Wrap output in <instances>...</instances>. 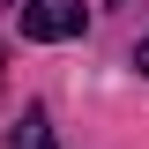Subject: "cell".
Instances as JSON below:
<instances>
[{"label": "cell", "instance_id": "7a4b0ae2", "mask_svg": "<svg viewBox=\"0 0 149 149\" xmlns=\"http://www.w3.org/2000/svg\"><path fill=\"white\" fill-rule=\"evenodd\" d=\"M8 149H60V142H52V112L30 104V112L15 119V134H8Z\"/></svg>", "mask_w": 149, "mask_h": 149}, {"label": "cell", "instance_id": "277c9868", "mask_svg": "<svg viewBox=\"0 0 149 149\" xmlns=\"http://www.w3.org/2000/svg\"><path fill=\"white\" fill-rule=\"evenodd\" d=\"M0 60H8V52H0Z\"/></svg>", "mask_w": 149, "mask_h": 149}, {"label": "cell", "instance_id": "6da1fadb", "mask_svg": "<svg viewBox=\"0 0 149 149\" xmlns=\"http://www.w3.org/2000/svg\"><path fill=\"white\" fill-rule=\"evenodd\" d=\"M22 37H37V45L82 37V0H22Z\"/></svg>", "mask_w": 149, "mask_h": 149}, {"label": "cell", "instance_id": "3957f363", "mask_svg": "<svg viewBox=\"0 0 149 149\" xmlns=\"http://www.w3.org/2000/svg\"><path fill=\"white\" fill-rule=\"evenodd\" d=\"M134 67H142V74H149V37H142V45H134Z\"/></svg>", "mask_w": 149, "mask_h": 149}]
</instances>
